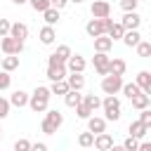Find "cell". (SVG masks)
Segmentation results:
<instances>
[{
  "label": "cell",
  "mask_w": 151,
  "mask_h": 151,
  "mask_svg": "<svg viewBox=\"0 0 151 151\" xmlns=\"http://www.w3.org/2000/svg\"><path fill=\"white\" fill-rule=\"evenodd\" d=\"M50 90L47 87H42V85H38L35 90H33V94H28V106H31V111H35V113H45L47 111V106H50Z\"/></svg>",
  "instance_id": "6da1fadb"
},
{
  "label": "cell",
  "mask_w": 151,
  "mask_h": 151,
  "mask_svg": "<svg viewBox=\"0 0 151 151\" xmlns=\"http://www.w3.org/2000/svg\"><path fill=\"white\" fill-rule=\"evenodd\" d=\"M101 109H104V120H118L120 118V99L118 97H106L101 99Z\"/></svg>",
  "instance_id": "7a4b0ae2"
},
{
  "label": "cell",
  "mask_w": 151,
  "mask_h": 151,
  "mask_svg": "<svg viewBox=\"0 0 151 151\" xmlns=\"http://www.w3.org/2000/svg\"><path fill=\"white\" fill-rule=\"evenodd\" d=\"M123 87V76H104L101 78V92L106 97H116Z\"/></svg>",
  "instance_id": "3957f363"
},
{
  "label": "cell",
  "mask_w": 151,
  "mask_h": 151,
  "mask_svg": "<svg viewBox=\"0 0 151 151\" xmlns=\"http://www.w3.org/2000/svg\"><path fill=\"white\" fill-rule=\"evenodd\" d=\"M111 24V19H90L87 24H85V33L94 40V38H99V35H106V26Z\"/></svg>",
  "instance_id": "277c9868"
},
{
  "label": "cell",
  "mask_w": 151,
  "mask_h": 151,
  "mask_svg": "<svg viewBox=\"0 0 151 151\" xmlns=\"http://www.w3.org/2000/svg\"><path fill=\"white\" fill-rule=\"evenodd\" d=\"M0 50H2L5 54H14V57H19V54L24 52V42H19V40L5 35V38L0 40Z\"/></svg>",
  "instance_id": "5b68a950"
},
{
  "label": "cell",
  "mask_w": 151,
  "mask_h": 151,
  "mask_svg": "<svg viewBox=\"0 0 151 151\" xmlns=\"http://www.w3.org/2000/svg\"><path fill=\"white\" fill-rule=\"evenodd\" d=\"M71 54H73V52H71V47H68V45H59V47L47 57V66H52V64H66Z\"/></svg>",
  "instance_id": "8992f818"
},
{
  "label": "cell",
  "mask_w": 151,
  "mask_h": 151,
  "mask_svg": "<svg viewBox=\"0 0 151 151\" xmlns=\"http://www.w3.org/2000/svg\"><path fill=\"white\" fill-rule=\"evenodd\" d=\"M90 12H92L94 19H109V17H111V5H109L106 0H94V2L90 5Z\"/></svg>",
  "instance_id": "52a82bcc"
},
{
  "label": "cell",
  "mask_w": 151,
  "mask_h": 151,
  "mask_svg": "<svg viewBox=\"0 0 151 151\" xmlns=\"http://www.w3.org/2000/svg\"><path fill=\"white\" fill-rule=\"evenodd\" d=\"M125 31H139V24H142V17L137 14V12H125L123 14V19L118 21Z\"/></svg>",
  "instance_id": "ba28073f"
},
{
  "label": "cell",
  "mask_w": 151,
  "mask_h": 151,
  "mask_svg": "<svg viewBox=\"0 0 151 151\" xmlns=\"http://www.w3.org/2000/svg\"><path fill=\"white\" fill-rule=\"evenodd\" d=\"M109 61H111V57H109V54L97 52V54H94V59H92V66H94V71H97L99 76H109Z\"/></svg>",
  "instance_id": "9c48e42d"
},
{
  "label": "cell",
  "mask_w": 151,
  "mask_h": 151,
  "mask_svg": "<svg viewBox=\"0 0 151 151\" xmlns=\"http://www.w3.org/2000/svg\"><path fill=\"white\" fill-rule=\"evenodd\" d=\"M64 66H66V71H68V73H83V71H85V66H87V61H85L80 54H71V57H68V61H66Z\"/></svg>",
  "instance_id": "30bf717a"
},
{
  "label": "cell",
  "mask_w": 151,
  "mask_h": 151,
  "mask_svg": "<svg viewBox=\"0 0 151 151\" xmlns=\"http://www.w3.org/2000/svg\"><path fill=\"white\" fill-rule=\"evenodd\" d=\"M52 83H59V80H66V76H68V71H66V66L64 64H52V66H47V73H45Z\"/></svg>",
  "instance_id": "8fae6325"
},
{
  "label": "cell",
  "mask_w": 151,
  "mask_h": 151,
  "mask_svg": "<svg viewBox=\"0 0 151 151\" xmlns=\"http://www.w3.org/2000/svg\"><path fill=\"white\" fill-rule=\"evenodd\" d=\"M9 38H14V40L24 42V40L28 38V26H26V24H21V21H14V24L9 26Z\"/></svg>",
  "instance_id": "7c38bea8"
},
{
  "label": "cell",
  "mask_w": 151,
  "mask_h": 151,
  "mask_svg": "<svg viewBox=\"0 0 151 151\" xmlns=\"http://www.w3.org/2000/svg\"><path fill=\"white\" fill-rule=\"evenodd\" d=\"M134 85L142 90V94H149V97H151V73H149V71H139Z\"/></svg>",
  "instance_id": "4fadbf2b"
},
{
  "label": "cell",
  "mask_w": 151,
  "mask_h": 151,
  "mask_svg": "<svg viewBox=\"0 0 151 151\" xmlns=\"http://www.w3.org/2000/svg\"><path fill=\"white\" fill-rule=\"evenodd\" d=\"M92 146H94L97 151H109V149L113 146V137H111L109 132H101V134H94V142H92Z\"/></svg>",
  "instance_id": "5bb4252c"
},
{
  "label": "cell",
  "mask_w": 151,
  "mask_h": 151,
  "mask_svg": "<svg viewBox=\"0 0 151 151\" xmlns=\"http://www.w3.org/2000/svg\"><path fill=\"white\" fill-rule=\"evenodd\" d=\"M87 132H92V134L106 132V120L99 118V116H90V118H87Z\"/></svg>",
  "instance_id": "9a60e30c"
},
{
  "label": "cell",
  "mask_w": 151,
  "mask_h": 151,
  "mask_svg": "<svg viewBox=\"0 0 151 151\" xmlns=\"http://www.w3.org/2000/svg\"><path fill=\"white\" fill-rule=\"evenodd\" d=\"M127 132H130V137H134V139H144L146 132H149V127H146L142 120H132L130 127H127Z\"/></svg>",
  "instance_id": "2e32d148"
},
{
  "label": "cell",
  "mask_w": 151,
  "mask_h": 151,
  "mask_svg": "<svg viewBox=\"0 0 151 151\" xmlns=\"http://www.w3.org/2000/svg\"><path fill=\"white\" fill-rule=\"evenodd\" d=\"M66 83H68V90L80 92V90L85 87V76H83V73H68V76H66Z\"/></svg>",
  "instance_id": "e0dca14e"
},
{
  "label": "cell",
  "mask_w": 151,
  "mask_h": 151,
  "mask_svg": "<svg viewBox=\"0 0 151 151\" xmlns=\"http://www.w3.org/2000/svg\"><path fill=\"white\" fill-rule=\"evenodd\" d=\"M14 68H19V57H14V54H5V57H2V61H0V71L12 73Z\"/></svg>",
  "instance_id": "ac0fdd59"
},
{
  "label": "cell",
  "mask_w": 151,
  "mask_h": 151,
  "mask_svg": "<svg viewBox=\"0 0 151 151\" xmlns=\"http://www.w3.org/2000/svg\"><path fill=\"white\" fill-rule=\"evenodd\" d=\"M125 68H127V64H125L120 57H113V59L109 61V76H123Z\"/></svg>",
  "instance_id": "d6986e66"
},
{
  "label": "cell",
  "mask_w": 151,
  "mask_h": 151,
  "mask_svg": "<svg viewBox=\"0 0 151 151\" xmlns=\"http://www.w3.org/2000/svg\"><path fill=\"white\" fill-rule=\"evenodd\" d=\"M42 120H47L54 130H59V127H61V123H64V116H61V111H57V109H52V111L47 109V113H45V118H42Z\"/></svg>",
  "instance_id": "ffe728a7"
},
{
  "label": "cell",
  "mask_w": 151,
  "mask_h": 151,
  "mask_svg": "<svg viewBox=\"0 0 151 151\" xmlns=\"http://www.w3.org/2000/svg\"><path fill=\"white\" fill-rule=\"evenodd\" d=\"M111 47H113V40H111L109 35H99V38H94V52H104V54H109Z\"/></svg>",
  "instance_id": "44dd1931"
},
{
  "label": "cell",
  "mask_w": 151,
  "mask_h": 151,
  "mask_svg": "<svg viewBox=\"0 0 151 151\" xmlns=\"http://www.w3.org/2000/svg\"><path fill=\"white\" fill-rule=\"evenodd\" d=\"M7 101H9V106L21 109V106H26V104H28V94H26L24 90H17V92H12V97H9Z\"/></svg>",
  "instance_id": "7402d4cb"
},
{
  "label": "cell",
  "mask_w": 151,
  "mask_h": 151,
  "mask_svg": "<svg viewBox=\"0 0 151 151\" xmlns=\"http://www.w3.org/2000/svg\"><path fill=\"white\" fill-rule=\"evenodd\" d=\"M123 33H125V28H123L118 21H111V24L106 26V35H109L111 40H120V38H123Z\"/></svg>",
  "instance_id": "603a6c76"
},
{
  "label": "cell",
  "mask_w": 151,
  "mask_h": 151,
  "mask_svg": "<svg viewBox=\"0 0 151 151\" xmlns=\"http://www.w3.org/2000/svg\"><path fill=\"white\" fill-rule=\"evenodd\" d=\"M38 38H40V42H42V45H52V42H54V38H57V33H54V28H52V26H42V28H40V33H38Z\"/></svg>",
  "instance_id": "cb8c5ba5"
},
{
  "label": "cell",
  "mask_w": 151,
  "mask_h": 151,
  "mask_svg": "<svg viewBox=\"0 0 151 151\" xmlns=\"http://www.w3.org/2000/svg\"><path fill=\"white\" fill-rule=\"evenodd\" d=\"M120 40H123L127 47H137V45H139V40H142V35H139V31H125Z\"/></svg>",
  "instance_id": "d4e9b609"
},
{
  "label": "cell",
  "mask_w": 151,
  "mask_h": 151,
  "mask_svg": "<svg viewBox=\"0 0 151 151\" xmlns=\"http://www.w3.org/2000/svg\"><path fill=\"white\" fill-rule=\"evenodd\" d=\"M64 101H66V106L76 109V106L83 101V94H80V92H76V90H68V92L64 94Z\"/></svg>",
  "instance_id": "484cf974"
},
{
  "label": "cell",
  "mask_w": 151,
  "mask_h": 151,
  "mask_svg": "<svg viewBox=\"0 0 151 151\" xmlns=\"http://www.w3.org/2000/svg\"><path fill=\"white\" fill-rule=\"evenodd\" d=\"M130 101H132V106H134L137 111H144V109H149L151 97H149V94H137V97H132Z\"/></svg>",
  "instance_id": "4316f807"
},
{
  "label": "cell",
  "mask_w": 151,
  "mask_h": 151,
  "mask_svg": "<svg viewBox=\"0 0 151 151\" xmlns=\"http://www.w3.org/2000/svg\"><path fill=\"white\" fill-rule=\"evenodd\" d=\"M83 104H85V106H87V109L94 113V111L101 106V99H99L97 94H83Z\"/></svg>",
  "instance_id": "83f0119b"
},
{
  "label": "cell",
  "mask_w": 151,
  "mask_h": 151,
  "mask_svg": "<svg viewBox=\"0 0 151 151\" xmlns=\"http://www.w3.org/2000/svg\"><path fill=\"white\" fill-rule=\"evenodd\" d=\"M42 19H45V26H52V28H54V24L59 21V9H52V7L45 9V12H42Z\"/></svg>",
  "instance_id": "f1b7e54d"
},
{
  "label": "cell",
  "mask_w": 151,
  "mask_h": 151,
  "mask_svg": "<svg viewBox=\"0 0 151 151\" xmlns=\"http://www.w3.org/2000/svg\"><path fill=\"white\" fill-rule=\"evenodd\" d=\"M47 90H50V94H61V97H64V94L68 92V83H66V80H59V83H52Z\"/></svg>",
  "instance_id": "f546056e"
},
{
  "label": "cell",
  "mask_w": 151,
  "mask_h": 151,
  "mask_svg": "<svg viewBox=\"0 0 151 151\" xmlns=\"http://www.w3.org/2000/svg\"><path fill=\"white\" fill-rule=\"evenodd\" d=\"M120 92L127 97V99H132V97H137V94H142V90L134 85V83H123V87H120Z\"/></svg>",
  "instance_id": "4dcf8cb0"
},
{
  "label": "cell",
  "mask_w": 151,
  "mask_h": 151,
  "mask_svg": "<svg viewBox=\"0 0 151 151\" xmlns=\"http://www.w3.org/2000/svg\"><path fill=\"white\" fill-rule=\"evenodd\" d=\"M134 50H137V54H139V57H144V59H146V57L151 54V42H146V40H139V45H137Z\"/></svg>",
  "instance_id": "1f68e13d"
},
{
  "label": "cell",
  "mask_w": 151,
  "mask_h": 151,
  "mask_svg": "<svg viewBox=\"0 0 151 151\" xmlns=\"http://www.w3.org/2000/svg\"><path fill=\"white\" fill-rule=\"evenodd\" d=\"M92 142H94V134H92V132H80V134H78V144H80V146L87 149V146H92Z\"/></svg>",
  "instance_id": "d6a6232c"
},
{
  "label": "cell",
  "mask_w": 151,
  "mask_h": 151,
  "mask_svg": "<svg viewBox=\"0 0 151 151\" xmlns=\"http://www.w3.org/2000/svg\"><path fill=\"white\" fill-rule=\"evenodd\" d=\"M28 5L35 9V12H45V9H50V0H28Z\"/></svg>",
  "instance_id": "836d02e7"
},
{
  "label": "cell",
  "mask_w": 151,
  "mask_h": 151,
  "mask_svg": "<svg viewBox=\"0 0 151 151\" xmlns=\"http://www.w3.org/2000/svg\"><path fill=\"white\" fill-rule=\"evenodd\" d=\"M120 146H123L125 151H137V146H139V139H134V137H130V134H127V137H125V142H123Z\"/></svg>",
  "instance_id": "e575fe53"
},
{
  "label": "cell",
  "mask_w": 151,
  "mask_h": 151,
  "mask_svg": "<svg viewBox=\"0 0 151 151\" xmlns=\"http://www.w3.org/2000/svg\"><path fill=\"white\" fill-rule=\"evenodd\" d=\"M76 116H78V118H83V120H87V118L92 116V111H90V109H87V106L80 101V104L76 106Z\"/></svg>",
  "instance_id": "d590c367"
},
{
  "label": "cell",
  "mask_w": 151,
  "mask_h": 151,
  "mask_svg": "<svg viewBox=\"0 0 151 151\" xmlns=\"http://www.w3.org/2000/svg\"><path fill=\"white\" fill-rule=\"evenodd\" d=\"M137 0H120V7H123V12H137Z\"/></svg>",
  "instance_id": "8d00e7d4"
},
{
  "label": "cell",
  "mask_w": 151,
  "mask_h": 151,
  "mask_svg": "<svg viewBox=\"0 0 151 151\" xmlns=\"http://www.w3.org/2000/svg\"><path fill=\"white\" fill-rule=\"evenodd\" d=\"M12 151H31V142L28 139H17Z\"/></svg>",
  "instance_id": "74e56055"
},
{
  "label": "cell",
  "mask_w": 151,
  "mask_h": 151,
  "mask_svg": "<svg viewBox=\"0 0 151 151\" xmlns=\"http://www.w3.org/2000/svg\"><path fill=\"white\" fill-rule=\"evenodd\" d=\"M9 85H12V76H9V73H5V71H0V92H2V90H7Z\"/></svg>",
  "instance_id": "f35d334b"
},
{
  "label": "cell",
  "mask_w": 151,
  "mask_h": 151,
  "mask_svg": "<svg viewBox=\"0 0 151 151\" xmlns=\"http://www.w3.org/2000/svg\"><path fill=\"white\" fill-rule=\"evenodd\" d=\"M9 109H12V106H9V101H7L5 97H0V120L9 116Z\"/></svg>",
  "instance_id": "ab89813d"
},
{
  "label": "cell",
  "mask_w": 151,
  "mask_h": 151,
  "mask_svg": "<svg viewBox=\"0 0 151 151\" xmlns=\"http://www.w3.org/2000/svg\"><path fill=\"white\" fill-rule=\"evenodd\" d=\"M137 120H142L146 127H151V109H144V111H139V118Z\"/></svg>",
  "instance_id": "60d3db41"
},
{
  "label": "cell",
  "mask_w": 151,
  "mask_h": 151,
  "mask_svg": "<svg viewBox=\"0 0 151 151\" xmlns=\"http://www.w3.org/2000/svg\"><path fill=\"white\" fill-rule=\"evenodd\" d=\"M9 26H12V21H9V19H0V38L9 35Z\"/></svg>",
  "instance_id": "b9f144b4"
},
{
  "label": "cell",
  "mask_w": 151,
  "mask_h": 151,
  "mask_svg": "<svg viewBox=\"0 0 151 151\" xmlns=\"http://www.w3.org/2000/svg\"><path fill=\"white\" fill-rule=\"evenodd\" d=\"M66 5H68V0H50V7H52V9H59V12H61Z\"/></svg>",
  "instance_id": "7bdbcfd3"
},
{
  "label": "cell",
  "mask_w": 151,
  "mask_h": 151,
  "mask_svg": "<svg viewBox=\"0 0 151 151\" xmlns=\"http://www.w3.org/2000/svg\"><path fill=\"white\" fill-rule=\"evenodd\" d=\"M31 151H47V144H42V142H35V144H31Z\"/></svg>",
  "instance_id": "ee69618b"
},
{
  "label": "cell",
  "mask_w": 151,
  "mask_h": 151,
  "mask_svg": "<svg viewBox=\"0 0 151 151\" xmlns=\"http://www.w3.org/2000/svg\"><path fill=\"white\" fill-rule=\"evenodd\" d=\"M137 151H151V144H149V142H139Z\"/></svg>",
  "instance_id": "f6af8a7d"
},
{
  "label": "cell",
  "mask_w": 151,
  "mask_h": 151,
  "mask_svg": "<svg viewBox=\"0 0 151 151\" xmlns=\"http://www.w3.org/2000/svg\"><path fill=\"white\" fill-rule=\"evenodd\" d=\"M109 151H125V149H123V146H120V144H113V146H111V149H109Z\"/></svg>",
  "instance_id": "bcb514c9"
},
{
  "label": "cell",
  "mask_w": 151,
  "mask_h": 151,
  "mask_svg": "<svg viewBox=\"0 0 151 151\" xmlns=\"http://www.w3.org/2000/svg\"><path fill=\"white\" fill-rule=\"evenodd\" d=\"M12 2H14V5H19V7H21V5H26V2H28V0H12Z\"/></svg>",
  "instance_id": "7dc6e473"
},
{
  "label": "cell",
  "mask_w": 151,
  "mask_h": 151,
  "mask_svg": "<svg viewBox=\"0 0 151 151\" xmlns=\"http://www.w3.org/2000/svg\"><path fill=\"white\" fill-rule=\"evenodd\" d=\"M68 2H76V5H80V2H85V0H68Z\"/></svg>",
  "instance_id": "c3c4849f"
},
{
  "label": "cell",
  "mask_w": 151,
  "mask_h": 151,
  "mask_svg": "<svg viewBox=\"0 0 151 151\" xmlns=\"http://www.w3.org/2000/svg\"><path fill=\"white\" fill-rule=\"evenodd\" d=\"M0 139H2V127H0Z\"/></svg>",
  "instance_id": "681fc988"
},
{
  "label": "cell",
  "mask_w": 151,
  "mask_h": 151,
  "mask_svg": "<svg viewBox=\"0 0 151 151\" xmlns=\"http://www.w3.org/2000/svg\"><path fill=\"white\" fill-rule=\"evenodd\" d=\"M0 61H2V57H0Z\"/></svg>",
  "instance_id": "f907efd6"
},
{
  "label": "cell",
  "mask_w": 151,
  "mask_h": 151,
  "mask_svg": "<svg viewBox=\"0 0 151 151\" xmlns=\"http://www.w3.org/2000/svg\"><path fill=\"white\" fill-rule=\"evenodd\" d=\"M137 2H142V0H137Z\"/></svg>",
  "instance_id": "816d5d0a"
}]
</instances>
